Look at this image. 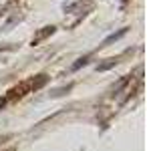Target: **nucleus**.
Returning a JSON list of instances; mask_svg holds the SVG:
<instances>
[{"label": "nucleus", "instance_id": "6", "mask_svg": "<svg viewBox=\"0 0 147 151\" xmlns=\"http://www.w3.org/2000/svg\"><path fill=\"white\" fill-rule=\"evenodd\" d=\"M89 58H91V55H85V57L77 58V63H73V67H71V69H73V70H79L81 67H85V65L89 63Z\"/></svg>", "mask_w": 147, "mask_h": 151}, {"label": "nucleus", "instance_id": "7", "mask_svg": "<svg viewBox=\"0 0 147 151\" xmlns=\"http://www.w3.org/2000/svg\"><path fill=\"white\" fill-rule=\"evenodd\" d=\"M71 89H73V83H71V85H67V87H61V89H57V91H53V95H50V97H61V95L68 93Z\"/></svg>", "mask_w": 147, "mask_h": 151}, {"label": "nucleus", "instance_id": "1", "mask_svg": "<svg viewBox=\"0 0 147 151\" xmlns=\"http://www.w3.org/2000/svg\"><path fill=\"white\" fill-rule=\"evenodd\" d=\"M93 8H95V2L93 0H67L63 4L65 14H79V20L85 14H89Z\"/></svg>", "mask_w": 147, "mask_h": 151}, {"label": "nucleus", "instance_id": "5", "mask_svg": "<svg viewBox=\"0 0 147 151\" xmlns=\"http://www.w3.org/2000/svg\"><path fill=\"white\" fill-rule=\"evenodd\" d=\"M117 63H119V60H117L115 57H113V58H105L103 63H99V65H97V70H99V73H103V70H109V69H113Z\"/></svg>", "mask_w": 147, "mask_h": 151}, {"label": "nucleus", "instance_id": "8", "mask_svg": "<svg viewBox=\"0 0 147 151\" xmlns=\"http://www.w3.org/2000/svg\"><path fill=\"white\" fill-rule=\"evenodd\" d=\"M121 2H123V4H125V2H127V0H121Z\"/></svg>", "mask_w": 147, "mask_h": 151}, {"label": "nucleus", "instance_id": "2", "mask_svg": "<svg viewBox=\"0 0 147 151\" xmlns=\"http://www.w3.org/2000/svg\"><path fill=\"white\" fill-rule=\"evenodd\" d=\"M57 32V26H53V24H46V26H43V28H38L36 32H34L32 40H30V45L32 47H36V45H40L43 40H46L48 36H53Z\"/></svg>", "mask_w": 147, "mask_h": 151}, {"label": "nucleus", "instance_id": "4", "mask_svg": "<svg viewBox=\"0 0 147 151\" xmlns=\"http://www.w3.org/2000/svg\"><path fill=\"white\" fill-rule=\"evenodd\" d=\"M46 83H48V77L46 75H36L32 79H28V87H30V91H38V89H43Z\"/></svg>", "mask_w": 147, "mask_h": 151}, {"label": "nucleus", "instance_id": "3", "mask_svg": "<svg viewBox=\"0 0 147 151\" xmlns=\"http://www.w3.org/2000/svg\"><path fill=\"white\" fill-rule=\"evenodd\" d=\"M127 32H129V26H123V28H119L117 32H113V35H109V36H107V38L103 40L101 45H99V47L103 48V47H109V45H113V42H117L119 38H123V36L127 35Z\"/></svg>", "mask_w": 147, "mask_h": 151}]
</instances>
